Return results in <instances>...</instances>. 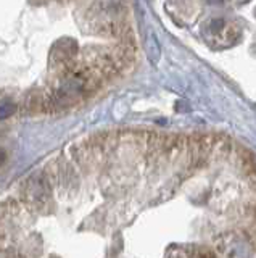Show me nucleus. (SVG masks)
Returning a JSON list of instances; mask_svg holds the SVG:
<instances>
[{
    "label": "nucleus",
    "mask_w": 256,
    "mask_h": 258,
    "mask_svg": "<svg viewBox=\"0 0 256 258\" xmlns=\"http://www.w3.org/2000/svg\"><path fill=\"white\" fill-rule=\"evenodd\" d=\"M218 136L108 131L71 144L0 197V258H216L186 234Z\"/></svg>",
    "instance_id": "f257e3e1"
},
{
    "label": "nucleus",
    "mask_w": 256,
    "mask_h": 258,
    "mask_svg": "<svg viewBox=\"0 0 256 258\" xmlns=\"http://www.w3.org/2000/svg\"><path fill=\"white\" fill-rule=\"evenodd\" d=\"M208 32H210V36L214 37L216 42H218V40L219 42H224L222 44L224 47L232 45L240 37V31L232 23H227L222 18H216L208 24Z\"/></svg>",
    "instance_id": "f03ea898"
},
{
    "label": "nucleus",
    "mask_w": 256,
    "mask_h": 258,
    "mask_svg": "<svg viewBox=\"0 0 256 258\" xmlns=\"http://www.w3.org/2000/svg\"><path fill=\"white\" fill-rule=\"evenodd\" d=\"M211 4H222V0H210Z\"/></svg>",
    "instance_id": "7ed1b4c3"
}]
</instances>
